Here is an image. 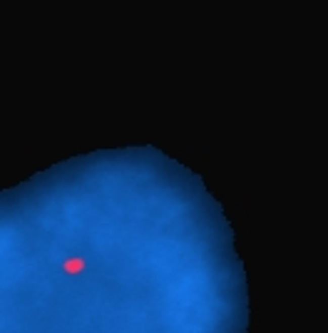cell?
<instances>
[{"mask_svg":"<svg viewBox=\"0 0 328 333\" xmlns=\"http://www.w3.org/2000/svg\"><path fill=\"white\" fill-rule=\"evenodd\" d=\"M85 266H87V261L80 259V256H70V259H65V264H62V269L67 273H82Z\"/></svg>","mask_w":328,"mask_h":333,"instance_id":"cell-1","label":"cell"}]
</instances>
